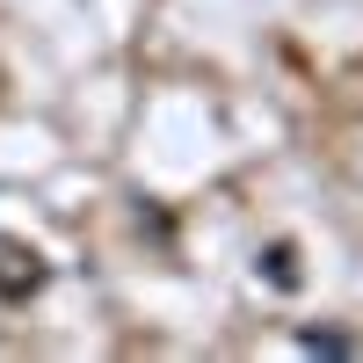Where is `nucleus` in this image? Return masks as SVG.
Returning <instances> with one entry per match:
<instances>
[{"label":"nucleus","mask_w":363,"mask_h":363,"mask_svg":"<svg viewBox=\"0 0 363 363\" xmlns=\"http://www.w3.org/2000/svg\"><path fill=\"white\" fill-rule=\"evenodd\" d=\"M269 277H277V284H284V291H291V284H298V269H291V247H269Z\"/></svg>","instance_id":"obj_1"}]
</instances>
